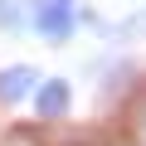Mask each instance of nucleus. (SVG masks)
<instances>
[{
  "mask_svg": "<svg viewBox=\"0 0 146 146\" xmlns=\"http://www.w3.org/2000/svg\"><path fill=\"white\" fill-rule=\"evenodd\" d=\"M29 25L49 39V44H63L73 34V0H39L29 10Z\"/></svg>",
  "mask_w": 146,
  "mask_h": 146,
  "instance_id": "nucleus-1",
  "label": "nucleus"
},
{
  "mask_svg": "<svg viewBox=\"0 0 146 146\" xmlns=\"http://www.w3.org/2000/svg\"><path fill=\"white\" fill-rule=\"evenodd\" d=\"M34 107H39V117H68V107H73V88H68L63 78L34 83Z\"/></svg>",
  "mask_w": 146,
  "mask_h": 146,
  "instance_id": "nucleus-2",
  "label": "nucleus"
},
{
  "mask_svg": "<svg viewBox=\"0 0 146 146\" xmlns=\"http://www.w3.org/2000/svg\"><path fill=\"white\" fill-rule=\"evenodd\" d=\"M34 68L29 63H15V68H5L0 73V102H20V98H29L34 93Z\"/></svg>",
  "mask_w": 146,
  "mask_h": 146,
  "instance_id": "nucleus-3",
  "label": "nucleus"
},
{
  "mask_svg": "<svg viewBox=\"0 0 146 146\" xmlns=\"http://www.w3.org/2000/svg\"><path fill=\"white\" fill-rule=\"evenodd\" d=\"M0 25H5V29H25V25H29L25 0H0Z\"/></svg>",
  "mask_w": 146,
  "mask_h": 146,
  "instance_id": "nucleus-4",
  "label": "nucleus"
}]
</instances>
